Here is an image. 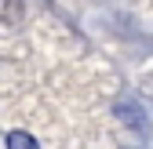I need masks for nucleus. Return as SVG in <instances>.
Returning a JSON list of instances; mask_svg holds the SVG:
<instances>
[{"label":"nucleus","instance_id":"obj_2","mask_svg":"<svg viewBox=\"0 0 153 149\" xmlns=\"http://www.w3.org/2000/svg\"><path fill=\"white\" fill-rule=\"evenodd\" d=\"M7 149H40V145H36V138L29 131H11L7 135Z\"/></svg>","mask_w":153,"mask_h":149},{"label":"nucleus","instance_id":"obj_1","mask_svg":"<svg viewBox=\"0 0 153 149\" xmlns=\"http://www.w3.org/2000/svg\"><path fill=\"white\" fill-rule=\"evenodd\" d=\"M0 22H22V0H0Z\"/></svg>","mask_w":153,"mask_h":149}]
</instances>
